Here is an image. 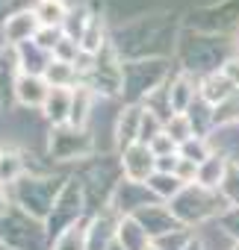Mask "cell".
I'll use <instances>...</instances> for the list:
<instances>
[{"label":"cell","instance_id":"obj_1","mask_svg":"<svg viewBox=\"0 0 239 250\" xmlns=\"http://www.w3.org/2000/svg\"><path fill=\"white\" fill-rule=\"evenodd\" d=\"M154 168V150L145 145H130L124 153V171L130 180H145Z\"/></svg>","mask_w":239,"mask_h":250},{"label":"cell","instance_id":"obj_2","mask_svg":"<svg viewBox=\"0 0 239 250\" xmlns=\"http://www.w3.org/2000/svg\"><path fill=\"white\" fill-rule=\"evenodd\" d=\"M230 94H233V83H230L224 74H221V77L215 74V77H210V80L204 83V97H207L210 103H215V100H218V103H224Z\"/></svg>","mask_w":239,"mask_h":250},{"label":"cell","instance_id":"obj_3","mask_svg":"<svg viewBox=\"0 0 239 250\" xmlns=\"http://www.w3.org/2000/svg\"><path fill=\"white\" fill-rule=\"evenodd\" d=\"M18 97L24 103H42V100H48V91H45L39 77H21L18 80Z\"/></svg>","mask_w":239,"mask_h":250},{"label":"cell","instance_id":"obj_4","mask_svg":"<svg viewBox=\"0 0 239 250\" xmlns=\"http://www.w3.org/2000/svg\"><path fill=\"white\" fill-rule=\"evenodd\" d=\"M36 18H39L45 27L59 24V21H65V3H62V0H42L39 9H36Z\"/></svg>","mask_w":239,"mask_h":250},{"label":"cell","instance_id":"obj_5","mask_svg":"<svg viewBox=\"0 0 239 250\" xmlns=\"http://www.w3.org/2000/svg\"><path fill=\"white\" fill-rule=\"evenodd\" d=\"M36 30V15H15L9 24H6V39L9 42H21V39H30V33Z\"/></svg>","mask_w":239,"mask_h":250},{"label":"cell","instance_id":"obj_6","mask_svg":"<svg viewBox=\"0 0 239 250\" xmlns=\"http://www.w3.org/2000/svg\"><path fill=\"white\" fill-rule=\"evenodd\" d=\"M168 136H171L174 142H180V145L192 142V124H189L183 115H174V118L168 121Z\"/></svg>","mask_w":239,"mask_h":250},{"label":"cell","instance_id":"obj_7","mask_svg":"<svg viewBox=\"0 0 239 250\" xmlns=\"http://www.w3.org/2000/svg\"><path fill=\"white\" fill-rule=\"evenodd\" d=\"M71 74H74L71 62H50V68H48V80L53 83V88H65V83L71 80Z\"/></svg>","mask_w":239,"mask_h":250},{"label":"cell","instance_id":"obj_8","mask_svg":"<svg viewBox=\"0 0 239 250\" xmlns=\"http://www.w3.org/2000/svg\"><path fill=\"white\" fill-rule=\"evenodd\" d=\"M21 171V159L15 156V153H3L0 156V180H15V174Z\"/></svg>","mask_w":239,"mask_h":250},{"label":"cell","instance_id":"obj_9","mask_svg":"<svg viewBox=\"0 0 239 250\" xmlns=\"http://www.w3.org/2000/svg\"><path fill=\"white\" fill-rule=\"evenodd\" d=\"M224 77H227L233 85H239V59H230V62L224 65Z\"/></svg>","mask_w":239,"mask_h":250},{"label":"cell","instance_id":"obj_10","mask_svg":"<svg viewBox=\"0 0 239 250\" xmlns=\"http://www.w3.org/2000/svg\"><path fill=\"white\" fill-rule=\"evenodd\" d=\"M0 209H3V194H0Z\"/></svg>","mask_w":239,"mask_h":250},{"label":"cell","instance_id":"obj_11","mask_svg":"<svg viewBox=\"0 0 239 250\" xmlns=\"http://www.w3.org/2000/svg\"><path fill=\"white\" fill-rule=\"evenodd\" d=\"M233 250H239V244H236V247H233Z\"/></svg>","mask_w":239,"mask_h":250},{"label":"cell","instance_id":"obj_12","mask_svg":"<svg viewBox=\"0 0 239 250\" xmlns=\"http://www.w3.org/2000/svg\"><path fill=\"white\" fill-rule=\"evenodd\" d=\"M145 250H154V247H145Z\"/></svg>","mask_w":239,"mask_h":250}]
</instances>
